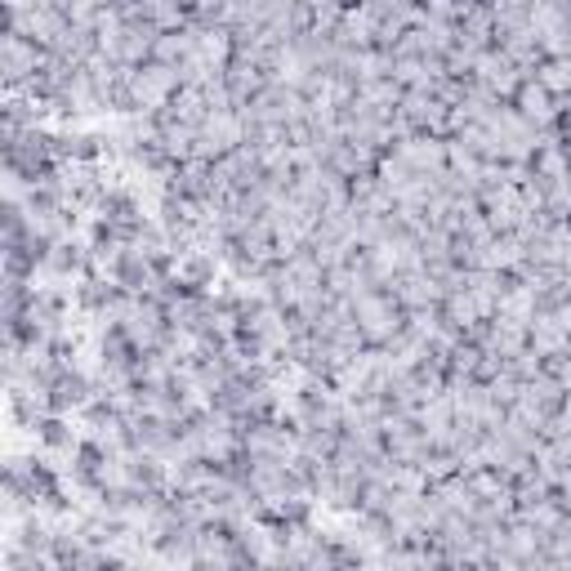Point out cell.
<instances>
[{
	"instance_id": "obj_4",
	"label": "cell",
	"mask_w": 571,
	"mask_h": 571,
	"mask_svg": "<svg viewBox=\"0 0 571 571\" xmlns=\"http://www.w3.org/2000/svg\"><path fill=\"white\" fill-rule=\"evenodd\" d=\"M429 496L446 509V514H455V518H473L478 509H482V501L473 496V491H469V482L460 478V473H455V478H442V482H433L429 486Z\"/></svg>"
},
{
	"instance_id": "obj_10",
	"label": "cell",
	"mask_w": 571,
	"mask_h": 571,
	"mask_svg": "<svg viewBox=\"0 0 571 571\" xmlns=\"http://www.w3.org/2000/svg\"><path fill=\"white\" fill-rule=\"evenodd\" d=\"M554 134H558V143H571V99L558 103V126H554Z\"/></svg>"
},
{
	"instance_id": "obj_7",
	"label": "cell",
	"mask_w": 571,
	"mask_h": 571,
	"mask_svg": "<svg viewBox=\"0 0 571 571\" xmlns=\"http://www.w3.org/2000/svg\"><path fill=\"white\" fill-rule=\"evenodd\" d=\"M567 345H571V339L562 335V326L554 322V313H536V322H531V349H536L545 362H554V358L567 353Z\"/></svg>"
},
{
	"instance_id": "obj_1",
	"label": "cell",
	"mask_w": 571,
	"mask_h": 571,
	"mask_svg": "<svg viewBox=\"0 0 571 571\" xmlns=\"http://www.w3.org/2000/svg\"><path fill=\"white\" fill-rule=\"evenodd\" d=\"M353 317H358V330L366 339V349H389L393 339L406 330V313L402 303L393 299V290H371L353 303Z\"/></svg>"
},
{
	"instance_id": "obj_3",
	"label": "cell",
	"mask_w": 571,
	"mask_h": 571,
	"mask_svg": "<svg viewBox=\"0 0 571 571\" xmlns=\"http://www.w3.org/2000/svg\"><path fill=\"white\" fill-rule=\"evenodd\" d=\"M398 157L406 161V170L411 174H446V139H433V134H411V139H402L398 147Z\"/></svg>"
},
{
	"instance_id": "obj_6",
	"label": "cell",
	"mask_w": 571,
	"mask_h": 571,
	"mask_svg": "<svg viewBox=\"0 0 571 571\" xmlns=\"http://www.w3.org/2000/svg\"><path fill=\"white\" fill-rule=\"evenodd\" d=\"M505 554L514 558V562H531V558H541L545 554V536L531 522H522V518H514L509 527H505Z\"/></svg>"
},
{
	"instance_id": "obj_5",
	"label": "cell",
	"mask_w": 571,
	"mask_h": 571,
	"mask_svg": "<svg viewBox=\"0 0 571 571\" xmlns=\"http://www.w3.org/2000/svg\"><path fill=\"white\" fill-rule=\"evenodd\" d=\"M438 313H442L446 326H455L460 335H473V330L486 326L482 313H478V303H473V295H469V286L465 290H446V299L438 303Z\"/></svg>"
},
{
	"instance_id": "obj_2",
	"label": "cell",
	"mask_w": 571,
	"mask_h": 571,
	"mask_svg": "<svg viewBox=\"0 0 571 571\" xmlns=\"http://www.w3.org/2000/svg\"><path fill=\"white\" fill-rule=\"evenodd\" d=\"M509 107L518 112V117L527 121V126H536L541 134H549L554 126H558V99L536 81V76H527V81L514 90V99H509Z\"/></svg>"
},
{
	"instance_id": "obj_8",
	"label": "cell",
	"mask_w": 571,
	"mask_h": 571,
	"mask_svg": "<svg viewBox=\"0 0 571 571\" xmlns=\"http://www.w3.org/2000/svg\"><path fill=\"white\" fill-rule=\"evenodd\" d=\"M36 442H41V451H67V455H76V446H81L76 429L67 425V415H46L41 429H36Z\"/></svg>"
},
{
	"instance_id": "obj_9",
	"label": "cell",
	"mask_w": 571,
	"mask_h": 571,
	"mask_svg": "<svg viewBox=\"0 0 571 571\" xmlns=\"http://www.w3.org/2000/svg\"><path fill=\"white\" fill-rule=\"evenodd\" d=\"M536 81L562 103V99H571V59H545L541 67H536Z\"/></svg>"
},
{
	"instance_id": "obj_12",
	"label": "cell",
	"mask_w": 571,
	"mask_h": 571,
	"mask_svg": "<svg viewBox=\"0 0 571 571\" xmlns=\"http://www.w3.org/2000/svg\"><path fill=\"white\" fill-rule=\"evenodd\" d=\"M562 147H567V170H571V143H562Z\"/></svg>"
},
{
	"instance_id": "obj_11",
	"label": "cell",
	"mask_w": 571,
	"mask_h": 571,
	"mask_svg": "<svg viewBox=\"0 0 571 571\" xmlns=\"http://www.w3.org/2000/svg\"><path fill=\"white\" fill-rule=\"evenodd\" d=\"M554 322H558V326H562V335L571 339V295H567V299L558 303V309H554Z\"/></svg>"
}]
</instances>
